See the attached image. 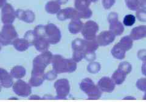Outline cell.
<instances>
[{
	"instance_id": "obj_1",
	"label": "cell",
	"mask_w": 146,
	"mask_h": 109,
	"mask_svg": "<svg viewBox=\"0 0 146 109\" xmlns=\"http://www.w3.org/2000/svg\"><path fill=\"white\" fill-rule=\"evenodd\" d=\"M34 31L38 37L44 38L50 44H56L60 42L62 38L60 30L52 23L45 26L39 25L35 27Z\"/></svg>"
},
{
	"instance_id": "obj_2",
	"label": "cell",
	"mask_w": 146,
	"mask_h": 109,
	"mask_svg": "<svg viewBox=\"0 0 146 109\" xmlns=\"http://www.w3.org/2000/svg\"><path fill=\"white\" fill-rule=\"evenodd\" d=\"M53 70L57 74L62 73H72L77 69V62L73 59L63 58L60 54L53 55L52 60Z\"/></svg>"
},
{
	"instance_id": "obj_3",
	"label": "cell",
	"mask_w": 146,
	"mask_h": 109,
	"mask_svg": "<svg viewBox=\"0 0 146 109\" xmlns=\"http://www.w3.org/2000/svg\"><path fill=\"white\" fill-rule=\"evenodd\" d=\"M53 54L48 51L42 52L40 54L34 58L33 61V74H43L46 68L52 62Z\"/></svg>"
},
{
	"instance_id": "obj_4",
	"label": "cell",
	"mask_w": 146,
	"mask_h": 109,
	"mask_svg": "<svg viewBox=\"0 0 146 109\" xmlns=\"http://www.w3.org/2000/svg\"><path fill=\"white\" fill-rule=\"evenodd\" d=\"M80 88L87 95L89 99H99L102 96V92L98 85H96L93 80L89 78H84L81 81Z\"/></svg>"
},
{
	"instance_id": "obj_5",
	"label": "cell",
	"mask_w": 146,
	"mask_h": 109,
	"mask_svg": "<svg viewBox=\"0 0 146 109\" xmlns=\"http://www.w3.org/2000/svg\"><path fill=\"white\" fill-rule=\"evenodd\" d=\"M18 38V33L12 24H4L0 32V44L3 45L12 44Z\"/></svg>"
},
{
	"instance_id": "obj_6",
	"label": "cell",
	"mask_w": 146,
	"mask_h": 109,
	"mask_svg": "<svg viewBox=\"0 0 146 109\" xmlns=\"http://www.w3.org/2000/svg\"><path fill=\"white\" fill-rule=\"evenodd\" d=\"M54 88L56 90L57 99H66L70 92V84L68 79H59L54 83Z\"/></svg>"
},
{
	"instance_id": "obj_7",
	"label": "cell",
	"mask_w": 146,
	"mask_h": 109,
	"mask_svg": "<svg viewBox=\"0 0 146 109\" xmlns=\"http://www.w3.org/2000/svg\"><path fill=\"white\" fill-rule=\"evenodd\" d=\"M99 31V25L94 21H88L84 24L81 33L85 39L91 40L96 38Z\"/></svg>"
},
{
	"instance_id": "obj_8",
	"label": "cell",
	"mask_w": 146,
	"mask_h": 109,
	"mask_svg": "<svg viewBox=\"0 0 146 109\" xmlns=\"http://www.w3.org/2000/svg\"><path fill=\"white\" fill-rule=\"evenodd\" d=\"M72 49L73 51L72 59L75 61L80 62L84 58L85 49V39L77 38L72 42Z\"/></svg>"
},
{
	"instance_id": "obj_9",
	"label": "cell",
	"mask_w": 146,
	"mask_h": 109,
	"mask_svg": "<svg viewBox=\"0 0 146 109\" xmlns=\"http://www.w3.org/2000/svg\"><path fill=\"white\" fill-rule=\"evenodd\" d=\"M13 90L18 96L21 97H29L32 92L31 85L23 80H18L13 84Z\"/></svg>"
},
{
	"instance_id": "obj_10",
	"label": "cell",
	"mask_w": 146,
	"mask_h": 109,
	"mask_svg": "<svg viewBox=\"0 0 146 109\" xmlns=\"http://www.w3.org/2000/svg\"><path fill=\"white\" fill-rule=\"evenodd\" d=\"M116 35L110 30H105L96 36L95 39L99 46H107L115 41Z\"/></svg>"
},
{
	"instance_id": "obj_11",
	"label": "cell",
	"mask_w": 146,
	"mask_h": 109,
	"mask_svg": "<svg viewBox=\"0 0 146 109\" xmlns=\"http://www.w3.org/2000/svg\"><path fill=\"white\" fill-rule=\"evenodd\" d=\"M115 83L111 78L104 76L98 81V86L102 92L111 93L115 89Z\"/></svg>"
},
{
	"instance_id": "obj_12",
	"label": "cell",
	"mask_w": 146,
	"mask_h": 109,
	"mask_svg": "<svg viewBox=\"0 0 146 109\" xmlns=\"http://www.w3.org/2000/svg\"><path fill=\"white\" fill-rule=\"evenodd\" d=\"M0 84L5 88L11 87L13 84L12 76L3 68H0Z\"/></svg>"
},
{
	"instance_id": "obj_13",
	"label": "cell",
	"mask_w": 146,
	"mask_h": 109,
	"mask_svg": "<svg viewBox=\"0 0 146 109\" xmlns=\"http://www.w3.org/2000/svg\"><path fill=\"white\" fill-rule=\"evenodd\" d=\"M130 36L133 40H139L146 38V26H137L131 30Z\"/></svg>"
},
{
	"instance_id": "obj_14",
	"label": "cell",
	"mask_w": 146,
	"mask_h": 109,
	"mask_svg": "<svg viewBox=\"0 0 146 109\" xmlns=\"http://www.w3.org/2000/svg\"><path fill=\"white\" fill-rule=\"evenodd\" d=\"M57 18L58 20L63 21L68 19L72 20L79 17L78 12H76L74 9H66L65 10L62 11L60 13H58L57 15Z\"/></svg>"
},
{
	"instance_id": "obj_15",
	"label": "cell",
	"mask_w": 146,
	"mask_h": 109,
	"mask_svg": "<svg viewBox=\"0 0 146 109\" xmlns=\"http://www.w3.org/2000/svg\"><path fill=\"white\" fill-rule=\"evenodd\" d=\"M84 24L80 20L79 18H76L72 19L68 25V29L70 32L72 34H77L80 32Z\"/></svg>"
},
{
	"instance_id": "obj_16",
	"label": "cell",
	"mask_w": 146,
	"mask_h": 109,
	"mask_svg": "<svg viewBox=\"0 0 146 109\" xmlns=\"http://www.w3.org/2000/svg\"><path fill=\"white\" fill-rule=\"evenodd\" d=\"M109 30L116 36L121 35L124 31V27L121 22L116 20L111 22H110Z\"/></svg>"
},
{
	"instance_id": "obj_17",
	"label": "cell",
	"mask_w": 146,
	"mask_h": 109,
	"mask_svg": "<svg viewBox=\"0 0 146 109\" xmlns=\"http://www.w3.org/2000/svg\"><path fill=\"white\" fill-rule=\"evenodd\" d=\"M12 44L13 45L14 48L17 50L18 51L24 52L28 49L30 46L29 43L24 38H17L13 42Z\"/></svg>"
},
{
	"instance_id": "obj_18",
	"label": "cell",
	"mask_w": 146,
	"mask_h": 109,
	"mask_svg": "<svg viewBox=\"0 0 146 109\" xmlns=\"http://www.w3.org/2000/svg\"><path fill=\"white\" fill-rule=\"evenodd\" d=\"M50 44L43 38L38 37L34 43L35 49L40 52L47 51L49 47Z\"/></svg>"
},
{
	"instance_id": "obj_19",
	"label": "cell",
	"mask_w": 146,
	"mask_h": 109,
	"mask_svg": "<svg viewBox=\"0 0 146 109\" xmlns=\"http://www.w3.org/2000/svg\"><path fill=\"white\" fill-rule=\"evenodd\" d=\"M46 79L45 74H32L31 79H29V84L31 86L34 87H38L41 85L44 81Z\"/></svg>"
},
{
	"instance_id": "obj_20",
	"label": "cell",
	"mask_w": 146,
	"mask_h": 109,
	"mask_svg": "<svg viewBox=\"0 0 146 109\" xmlns=\"http://www.w3.org/2000/svg\"><path fill=\"white\" fill-rule=\"evenodd\" d=\"M117 44L127 52L130 51L133 47V40L130 37V35L124 36Z\"/></svg>"
},
{
	"instance_id": "obj_21",
	"label": "cell",
	"mask_w": 146,
	"mask_h": 109,
	"mask_svg": "<svg viewBox=\"0 0 146 109\" xmlns=\"http://www.w3.org/2000/svg\"><path fill=\"white\" fill-rule=\"evenodd\" d=\"M127 75L124 72L117 69L114 72L111 76V79L116 85H121L125 81Z\"/></svg>"
},
{
	"instance_id": "obj_22",
	"label": "cell",
	"mask_w": 146,
	"mask_h": 109,
	"mask_svg": "<svg viewBox=\"0 0 146 109\" xmlns=\"http://www.w3.org/2000/svg\"><path fill=\"white\" fill-rule=\"evenodd\" d=\"M112 56L117 60H123L126 55V51L120 47L117 44L114 45L111 51Z\"/></svg>"
},
{
	"instance_id": "obj_23",
	"label": "cell",
	"mask_w": 146,
	"mask_h": 109,
	"mask_svg": "<svg viewBox=\"0 0 146 109\" xmlns=\"http://www.w3.org/2000/svg\"><path fill=\"white\" fill-rule=\"evenodd\" d=\"M26 69L23 67L17 66L12 68L11 72V74L13 78H15L16 79H20L23 78L26 75Z\"/></svg>"
},
{
	"instance_id": "obj_24",
	"label": "cell",
	"mask_w": 146,
	"mask_h": 109,
	"mask_svg": "<svg viewBox=\"0 0 146 109\" xmlns=\"http://www.w3.org/2000/svg\"><path fill=\"white\" fill-rule=\"evenodd\" d=\"M15 19V16L14 13L12 11L3 10L2 12L1 20L4 24H12V22Z\"/></svg>"
},
{
	"instance_id": "obj_25",
	"label": "cell",
	"mask_w": 146,
	"mask_h": 109,
	"mask_svg": "<svg viewBox=\"0 0 146 109\" xmlns=\"http://www.w3.org/2000/svg\"><path fill=\"white\" fill-rule=\"evenodd\" d=\"M99 45L95 39L91 40L85 39V52H95L99 48Z\"/></svg>"
},
{
	"instance_id": "obj_26",
	"label": "cell",
	"mask_w": 146,
	"mask_h": 109,
	"mask_svg": "<svg viewBox=\"0 0 146 109\" xmlns=\"http://www.w3.org/2000/svg\"><path fill=\"white\" fill-rule=\"evenodd\" d=\"M100 69H101V66L98 62H90L87 66V70L91 74H97L99 72Z\"/></svg>"
},
{
	"instance_id": "obj_27",
	"label": "cell",
	"mask_w": 146,
	"mask_h": 109,
	"mask_svg": "<svg viewBox=\"0 0 146 109\" xmlns=\"http://www.w3.org/2000/svg\"><path fill=\"white\" fill-rule=\"evenodd\" d=\"M24 38L29 43L30 45H34V43L35 41V40L37 39L38 36L36 35L34 30H33L27 31L26 33Z\"/></svg>"
},
{
	"instance_id": "obj_28",
	"label": "cell",
	"mask_w": 146,
	"mask_h": 109,
	"mask_svg": "<svg viewBox=\"0 0 146 109\" xmlns=\"http://www.w3.org/2000/svg\"><path fill=\"white\" fill-rule=\"evenodd\" d=\"M117 69H120L122 72H124L125 74L128 75L132 70V66L131 64L127 61H124L121 62L118 66Z\"/></svg>"
},
{
	"instance_id": "obj_29",
	"label": "cell",
	"mask_w": 146,
	"mask_h": 109,
	"mask_svg": "<svg viewBox=\"0 0 146 109\" xmlns=\"http://www.w3.org/2000/svg\"><path fill=\"white\" fill-rule=\"evenodd\" d=\"M136 18L135 16L131 14L127 15L124 16V20H123V24L125 26H132L135 24L136 22Z\"/></svg>"
},
{
	"instance_id": "obj_30",
	"label": "cell",
	"mask_w": 146,
	"mask_h": 109,
	"mask_svg": "<svg viewBox=\"0 0 146 109\" xmlns=\"http://www.w3.org/2000/svg\"><path fill=\"white\" fill-rule=\"evenodd\" d=\"M126 5L130 10L136 11L140 9L139 0H125Z\"/></svg>"
},
{
	"instance_id": "obj_31",
	"label": "cell",
	"mask_w": 146,
	"mask_h": 109,
	"mask_svg": "<svg viewBox=\"0 0 146 109\" xmlns=\"http://www.w3.org/2000/svg\"><path fill=\"white\" fill-rule=\"evenodd\" d=\"M136 18L142 22H146V11L143 9H139L136 11Z\"/></svg>"
},
{
	"instance_id": "obj_32",
	"label": "cell",
	"mask_w": 146,
	"mask_h": 109,
	"mask_svg": "<svg viewBox=\"0 0 146 109\" xmlns=\"http://www.w3.org/2000/svg\"><path fill=\"white\" fill-rule=\"evenodd\" d=\"M136 87L141 91H144L146 90V77L141 78L138 79L136 83Z\"/></svg>"
},
{
	"instance_id": "obj_33",
	"label": "cell",
	"mask_w": 146,
	"mask_h": 109,
	"mask_svg": "<svg viewBox=\"0 0 146 109\" xmlns=\"http://www.w3.org/2000/svg\"><path fill=\"white\" fill-rule=\"evenodd\" d=\"M79 13V17L80 18H84V19H87L89 18L92 15V12L89 9H85L82 11L78 12Z\"/></svg>"
},
{
	"instance_id": "obj_34",
	"label": "cell",
	"mask_w": 146,
	"mask_h": 109,
	"mask_svg": "<svg viewBox=\"0 0 146 109\" xmlns=\"http://www.w3.org/2000/svg\"><path fill=\"white\" fill-rule=\"evenodd\" d=\"M96 57V55L94 52H85L84 56V58L85 60L89 62L94 61L95 60Z\"/></svg>"
},
{
	"instance_id": "obj_35",
	"label": "cell",
	"mask_w": 146,
	"mask_h": 109,
	"mask_svg": "<svg viewBox=\"0 0 146 109\" xmlns=\"http://www.w3.org/2000/svg\"><path fill=\"white\" fill-rule=\"evenodd\" d=\"M57 74L54 70L53 71H50L45 74V78L49 81H52L57 78Z\"/></svg>"
},
{
	"instance_id": "obj_36",
	"label": "cell",
	"mask_w": 146,
	"mask_h": 109,
	"mask_svg": "<svg viewBox=\"0 0 146 109\" xmlns=\"http://www.w3.org/2000/svg\"><path fill=\"white\" fill-rule=\"evenodd\" d=\"M116 0H102V5L106 9H110L115 3Z\"/></svg>"
},
{
	"instance_id": "obj_37",
	"label": "cell",
	"mask_w": 146,
	"mask_h": 109,
	"mask_svg": "<svg viewBox=\"0 0 146 109\" xmlns=\"http://www.w3.org/2000/svg\"><path fill=\"white\" fill-rule=\"evenodd\" d=\"M137 56H138V59L143 62L146 61V49H143L139 50L137 54Z\"/></svg>"
},
{
	"instance_id": "obj_38",
	"label": "cell",
	"mask_w": 146,
	"mask_h": 109,
	"mask_svg": "<svg viewBox=\"0 0 146 109\" xmlns=\"http://www.w3.org/2000/svg\"><path fill=\"white\" fill-rule=\"evenodd\" d=\"M118 20V15L117 13L115 12H111L109 14L108 16V21L110 22H113L115 21Z\"/></svg>"
},
{
	"instance_id": "obj_39",
	"label": "cell",
	"mask_w": 146,
	"mask_h": 109,
	"mask_svg": "<svg viewBox=\"0 0 146 109\" xmlns=\"http://www.w3.org/2000/svg\"><path fill=\"white\" fill-rule=\"evenodd\" d=\"M140 9H144L146 11V0H139Z\"/></svg>"
},
{
	"instance_id": "obj_40",
	"label": "cell",
	"mask_w": 146,
	"mask_h": 109,
	"mask_svg": "<svg viewBox=\"0 0 146 109\" xmlns=\"http://www.w3.org/2000/svg\"><path fill=\"white\" fill-rule=\"evenodd\" d=\"M141 72L143 75L146 76V61L143 62L142 67H141Z\"/></svg>"
},
{
	"instance_id": "obj_41",
	"label": "cell",
	"mask_w": 146,
	"mask_h": 109,
	"mask_svg": "<svg viewBox=\"0 0 146 109\" xmlns=\"http://www.w3.org/2000/svg\"><path fill=\"white\" fill-rule=\"evenodd\" d=\"M123 99H124V100H135V99H136V98L133 96H127L123 98Z\"/></svg>"
},
{
	"instance_id": "obj_42",
	"label": "cell",
	"mask_w": 146,
	"mask_h": 109,
	"mask_svg": "<svg viewBox=\"0 0 146 109\" xmlns=\"http://www.w3.org/2000/svg\"><path fill=\"white\" fill-rule=\"evenodd\" d=\"M29 99H40L41 98L39 97H38L37 95H33L31 98H29Z\"/></svg>"
},
{
	"instance_id": "obj_43",
	"label": "cell",
	"mask_w": 146,
	"mask_h": 109,
	"mask_svg": "<svg viewBox=\"0 0 146 109\" xmlns=\"http://www.w3.org/2000/svg\"><path fill=\"white\" fill-rule=\"evenodd\" d=\"M144 97H143V99H144V100H146V90L144 91Z\"/></svg>"
},
{
	"instance_id": "obj_44",
	"label": "cell",
	"mask_w": 146,
	"mask_h": 109,
	"mask_svg": "<svg viewBox=\"0 0 146 109\" xmlns=\"http://www.w3.org/2000/svg\"><path fill=\"white\" fill-rule=\"evenodd\" d=\"M3 0H0V6H1L2 4H3Z\"/></svg>"
},
{
	"instance_id": "obj_45",
	"label": "cell",
	"mask_w": 146,
	"mask_h": 109,
	"mask_svg": "<svg viewBox=\"0 0 146 109\" xmlns=\"http://www.w3.org/2000/svg\"><path fill=\"white\" fill-rule=\"evenodd\" d=\"M1 85L0 84V92H1Z\"/></svg>"
},
{
	"instance_id": "obj_46",
	"label": "cell",
	"mask_w": 146,
	"mask_h": 109,
	"mask_svg": "<svg viewBox=\"0 0 146 109\" xmlns=\"http://www.w3.org/2000/svg\"><path fill=\"white\" fill-rule=\"evenodd\" d=\"M91 1H93V2H94V1H98V0H91Z\"/></svg>"
},
{
	"instance_id": "obj_47",
	"label": "cell",
	"mask_w": 146,
	"mask_h": 109,
	"mask_svg": "<svg viewBox=\"0 0 146 109\" xmlns=\"http://www.w3.org/2000/svg\"><path fill=\"white\" fill-rule=\"evenodd\" d=\"M1 44H0V51H1Z\"/></svg>"
}]
</instances>
